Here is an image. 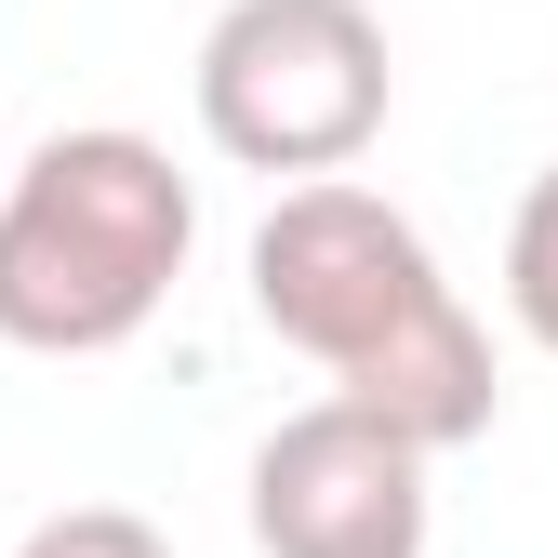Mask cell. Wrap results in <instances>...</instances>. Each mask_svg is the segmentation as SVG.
Returning <instances> with one entry per match:
<instances>
[{
    "label": "cell",
    "instance_id": "6da1fadb",
    "mask_svg": "<svg viewBox=\"0 0 558 558\" xmlns=\"http://www.w3.org/2000/svg\"><path fill=\"white\" fill-rule=\"evenodd\" d=\"M253 319L293 345V360L332 373L345 412H373L386 439L412 452H465L478 426H493V332L465 319V293L439 279L426 227L399 214V199L373 186H279L266 227H253Z\"/></svg>",
    "mask_w": 558,
    "mask_h": 558
},
{
    "label": "cell",
    "instance_id": "7a4b0ae2",
    "mask_svg": "<svg viewBox=\"0 0 558 558\" xmlns=\"http://www.w3.org/2000/svg\"><path fill=\"white\" fill-rule=\"evenodd\" d=\"M186 240H199V186L173 173V147L120 120L40 133L0 173V345H27V360L133 345L186 279Z\"/></svg>",
    "mask_w": 558,
    "mask_h": 558
},
{
    "label": "cell",
    "instance_id": "3957f363",
    "mask_svg": "<svg viewBox=\"0 0 558 558\" xmlns=\"http://www.w3.org/2000/svg\"><path fill=\"white\" fill-rule=\"evenodd\" d=\"M399 107V66L373 0H227L199 27V133L240 160V173H345L386 133Z\"/></svg>",
    "mask_w": 558,
    "mask_h": 558
},
{
    "label": "cell",
    "instance_id": "277c9868",
    "mask_svg": "<svg viewBox=\"0 0 558 558\" xmlns=\"http://www.w3.org/2000/svg\"><path fill=\"white\" fill-rule=\"evenodd\" d=\"M426 452L386 439L373 412L306 399L253 452V545L266 558H426Z\"/></svg>",
    "mask_w": 558,
    "mask_h": 558
},
{
    "label": "cell",
    "instance_id": "5b68a950",
    "mask_svg": "<svg viewBox=\"0 0 558 558\" xmlns=\"http://www.w3.org/2000/svg\"><path fill=\"white\" fill-rule=\"evenodd\" d=\"M506 306H519V332L558 360V160L519 186V214H506Z\"/></svg>",
    "mask_w": 558,
    "mask_h": 558
},
{
    "label": "cell",
    "instance_id": "8992f818",
    "mask_svg": "<svg viewBox=\"0 0 558 558\" xmlns=\"http://www.w3.org/2000/svg\"><path fill=\"white\" fill-rule=\"evenodd\" d=\"M14 558H173V545L133 519V506H53V519L14 545Z\"/></svg>",
    "mask_w": 558,
    "mask_h": 558
}]
</instances>
